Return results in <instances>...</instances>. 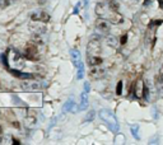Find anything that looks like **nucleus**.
<instances>
[{"label":"nucleus","instance_id":"f257e3e1","mask_svg":"<svg viewBox=\"0 0 163 145\" xmlns=\"http://www.w3.org/2000/svg\"><path fill=\"white\" fill-rule=\"evenodd\" d=\"M99 117H101V120L108 126L110 130H112L115 132L118 131L120 126H118V122H117V118L110 109H101L99 111Z\"/></svg>","mask_w":163,"mask_h":145},{"label":"nucleus","instance_id":"f03ea898","mask_svg":"<svg viewBox=\"0 0 163 145\" xmlns=\"http://www.w3.org/2000/svg\"><path fill=\"white\" fill-rule=\"evenodd\" d=\"M70 55H72V61L73 64L75 65L76 67V79L78 80H82L83 76H84V64L82 61V56H80V52L78 50L73 48L70 51Z\"/></svg>","mask_w":163,"mask_h":145},{"label":"nucleus","instance_id":"7ed1b4c3","mask_svg":"<svg viewBox=\"0 0 163 145\" xmlns=\"http://www.w3.org/2000/svg\"><path fill=\"white\" fill-rule=\"evenodd\" d=\"M23 57L29 61H38L40 60V50L37 47V45L32 42V44H28L25 46L24 51H23Z\"/></svg>","mask_w":163,"mask_h":145},{"label":"nucleus","instance_id":"20e7f679","mask_svg":"<svg viewBox=\"0 0 163 145\" xmlns=\"http://www.w3.org/2000/svg\"><path fill=\"white\" fill-rule=\"evenodd\" d=\"M19 87L23 90H27V92H40L42 89V84L40 82H35L32 79H28V80L22 82L19 84Z\"/></svg>","mask_w":163,"mask_h":145},{"label":"nucleus","instance_id":"39448f33","mask_svg":"<svg viewBox=\"0 0 163 145\" xmlns=\"http://www.w3.org/2000/svg\"><path fill=\"white\" fill-rule=\"evenodd\" d=\"M101 44L98 38H92L89 41V44L87 46V55L88 56H94V55H99L101 54Z\"/></svg>","mask_w":163,"mask_h":145},{"label":"nucleus","instance_id":"423d86ee","mask_svg":"<svg viewBox=\"0 0 163 145\" xmlns=\"http://www.w3.org/2000/svg\"><path fill=\"white\" fill-rule=\"evenodd\" d=\"M103 18L107 19L110 23H112V24H120V23H122V21H124L121 14H118L117 12L111 10V9H108V12L105 14Z\"/></svg>","mask_w":163,"mask_h":145},{"label":"nucleus","instance_id":"0eeeda50","mask_svg":"<svg viewBox=\"0 0 163 145\" xmlns=\"http://www.w3.org/2000/svg\"><path fill=\"white\" fill-rule=\"evenodd\" d=\"M106 70L103 67H101L99 65H96V66H91V70H89V76L92 79H101L102 76L105 75Z\"/></svg>","mask_w":163,"mask_h":145},{"label":"nucleus","instance_id":"6e6552de","mask_svg":"<svg viewBox=\"0 0 163 145\" xmlns=\"http://www.w3.org/2000/svg\"><path fill=\"white\" fill-rule=\"evenodd\" d=\"M8 71H9L12 75H14L15 78L18 79H23V80H28V79H33L35 76H33V74L31 73H23L18 69H8Z\"/></svg>","mask_w":163,"mask_h":145},{"label":"nucleus","instance_id":"1a4fd4ad","mask_svg":"<svg viewBox=\"0 0 163 145\" xmlns=\"http://www.w3.org/2000/svg\"><path fill=\"white\" fill-rule=\"evenodd\" d=\"M96 28L101 32V33H108L110 32V24H108V21L107 19H97L96 22Z\"/></svg>","mask_w":163,"mask_h":145},{"label":"nucleus","instance_id":"9d476101","mask_svg":"<svg viewBox=\"0 0 163 145\" xmlns=\"http://www.w3.org/2000/svg\"><path fill=\"white\" fill-rule=\"evenodd\" d=\"M12 54L13 56H10L12 59V63L15 65V66H23V60H25V59L23 57V55H21L19 51H17V50H12Z\"/></svg>","mask_w":163,"mask_h":145},{"label":"nucleus","instance_id":"9b49d317","mask_svg":"<svg viewBox=\"0 0 163 145\" xmlns=\"http://www.w3.org/2000/svg\"><path fill=\"white\" fill-rule=\"evenodd\" d=\"M145 87H144V83L142 79H138L135 83V96L138 98H143L145 96Z\"/></svg>","mask_w":163,"mask_h":145},{"label":"nucleus","instance_id":"f8f14e48","mask_svg":"<svg viewBox=\"0 0 163 145\" xmlns=\"http://www.w3.org/2000/svg\"><path fill=\"white\" fill-rule=\"evenodd\" d=\"M31 19L32 21H40V22H49L50 21V15L45 12H40V13H32L31 14Z\"/></svg>","mask_w":163,"mask_h":145},{"label":"nucleus","instance_id":"ddd939ff","mask_svg":"<svg viewBox=\"0 0 163 145\" xmlns=\"http://www.w3.org/2000/svg\"><path fill=\"white\" fill-rule=\"evenodd\" d=\"M87 61H88L89 66H96V65H101L103 63V59H102L99 55H94V56H88Z\"/></svg>","mask_w":163,"mask_h":145},{"label":"nucleus","instance_id":"4468645a","mask_svg":"<svg viewBox=\"0 0 163 145\" xmlns=\"http://www.w3.org/2000/svg\"><path fill=\"white\" fill-rule=\"evenodd\" d=\"M108 9H110V6H107V5H105V4H102V3H98V4L96 5V14H97L98 17H102V18H103L105 14L108 12Z\"/></svg>","mask_w":163,"mask_h":145},{"label":"nucleus","instance_id":"2eb2a0df","mask_svg":"<svg viewBox=\"0 0 163 145\" xmlns=\"http://www.w3.org/2000/svg\"><path fill=\"white\" fill-rule=\"evenodd\" d=\"M88 103H89V101H88V93H87V92H83L82 96H80V105H79V108H80V109H87Z\"/></svg>","mask_w":163,"mask_h":145},{"label":"nucleus","instance_id":"dca6fc26","mask_svg":"<svg viewBox=\"0 0 163 145\" xmlns=\"http://www.w3.org/2000/svg\"><path fill=\"white\" fill-rule=\"evenodd\" d=\"M106 44L110 46V47H117V44H118V41L115 36H108L106 38Z\"/></svg>","mask_w":163,"mask_h":145},{"label":"nucleus","instance_id":"f3484780","mask_svg":"<svg viewBox=\"0 0 163 145\" xmlns=\"http://www.w3.org/2000/svg\"><path fill=\"white\" fill-rule=\"evenodd\" d=\"M72 109H75V103H74L73 99H69L64 105V111H65V112H69V111H72Z\"/></svg>","mask_w":163,"mask_h":145},{"label":"nucleus","instance_id":"a211bd4d","mask_svg":"<svg viewBox=\"0 0 163 145\" xmlns=\"http://www.w3.org/2000/svg\"><path fill=\"white\" fill-rule=\"evenodd\" d=\"M25 122H27V126H33V125H36V117L28 115L27 117H25Z\"/></svg>","mask_w":163,"mask_h":145},{"label":"nucleus","instance_id":"6ab92c4d","mask_svg":"<svg viewBox=\"0 0 163 145\" xmlns=\"http://www.w3.org/2000/svg\"><path fill=\"white\" fill-rule=\"evenodd\" d=\"M131 134L135 139H138L139 140V127L138 126H133L131 127Z\"/></svg>","mask_w":163,"mask_h":145},{"label":"nucleus","instance_id":"aec40b11","mask_svg":"<svg viewBox=\"0 0 163 145\" xmlns=\"http://www.w3.org/2000/svg\"><path fill=\"white\" fill-rule=\"evenodd\" d=\"M121 93H122V82L120 80V82L117 83V85H116V94L120 96Z\"/></svg>","mask_w":163,"mask_h":145},{"label":"nucleus","instance_id":"412c9836","mask_svg":"<svg viewBox=\"0 0 163 145\" xmlns=\"http://www.w3.org/2000/svg\"><path fill=\"white\" fill-rule=\"evenodd\" d=\"M13 3V0H0V6L2 8H6L8 5H10Z\"/></svg>","mask_w":163,"mask_h":145},{"label":"nucleus","instance_id":"4be33fe9","mask_svg":"<svg viewBox=\"0 0 163 145\" xmlns=\"http://www.w3.org/2000/svg\"><path fill=\"white\" fill-rule=\"evenodd\" d=\"M32 42H33V44H36V45H40V44H42V40H41V37L38 35H35L33 38H32Z\"/></svg>","mask_w":163,"mask_h":145},{"label":"nucleus","instance_id":"5701e85b","mask_svg":"<svg viewBox=\"0 0 163 145\" xmlns=\"http://www.w3.org/2000/svg\"><path fill=\"white\" fill-rule=\"evenodd\" d=\"M93 118H94V111H89V113L87 115V117H85V121H93Z\"/></svg>","mask_w":163,"mask_h":145},{"label":"nucleus","instance_id":"b1692460","mask_svg":"<svg viewBox=\"0 0 163 145\" xmlns=\"http://www.w3.org/2000/svg\"><path fill=\"white\" fill-rule=\"evenodd\" d=\"M108 6L111 10H115V12H117V9H118V4H116V3H110Z\"/></svg>","mask_w":163,"mask_h":145},{"label":"nucleus","instance_id":"393cba45","mask_svg":"<svg viewBox=\"0 0 163 145\" xmlns=\"http://www.w3.org/2000/svg\"><path fill=\"white\" fill-rule=\"evenodd\" d=\"M89 90H91V88H89V83H88V82H85V83H84V92L89 93Z\"/></svg>","mask_w":163,"mask_h":145},{"label":"nucleus","instance_id":"a878e982","mask_svg":"<svg viewBox=\"0 0 163 145\" xmlns=\"http://www.w3.org/2000/svg\"><path fill=\"white\" fill-rule=\"evenodd\" d=\"M126 41H127V36L124 35V36L121 37V40H120V44H121V45H125V44H126Z\"/></svg>","mask_w":163,"mask_h":145},{"label":"nucleus","instance_id":"bb28decb","mask_svg":"<svg viewBox=\"0 0 163 145\" xmlns=\"http://www.w3.org/2000/svg\"><path fill=\"white\" fill-rule=\"evenodd\" d=\"M79 5H80L79 3H78V4H76V5H75V8H74V12H73V14H76V13H78V9H79Z\"/></svg>","mask_w":163,"mask_h":145},{"label":"nucleus","instance_id":"cd10ccee","mask_svg":"<svg viewBox=\"0 0 163 145\" xmlns=\"http://www.w3.org/2000/svg\"><path fill=\"white\" fill-rule=\"evenodd\" d=\"M84 2V6H88V3H89V0H83Z\"/></svg>","mask_w":163,"mask_h":145},{"label":"nucleus","instance_id":"c85d7f7f","mask_svg":"<svg viewBox=\"0 0 163 145\" xmlns=\"http://www.w3.org/2000/svg\"><path fill=\"white\" fill-rule=\"evenodd\" d=\"M0 132H2V126H0Z\"/></svg>","mask_w":163,"mask_h":145}]
</instances>
